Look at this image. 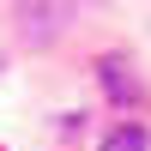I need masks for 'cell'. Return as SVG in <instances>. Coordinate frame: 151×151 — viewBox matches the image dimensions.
<instances>
[{
  "label": "cell",
  "instance_id": "obj_1",
  "mask_svg": "<svg viewBox=\"0 0 151 151\" xmlns=\"http://www.w3.org/2000/svg\"><path fill=\"white\" fill-rule=\"evenodd\" d=\"M97 79H103V91L115 97V103H139V79L127 73V60H121V55L97 60Z\"/></svg>",
  "mask_w": 151,
  "mask_h": 151
},
{
  "label": "cell",
  "instance_id": "obj_2",
  "mask_svg": "<svg viewBox=\"0 0 151 151\" xmlns=\"http://www.w3.org/2000/svg\"><path fill=\"white\" fill-rule=\"evenodd\" d=\"M103 151H151V133L139 127V121H127V127L103 133Z\"/></svg>",
  "mask_w": 151,
  "mask_h": 151
}]
</instances>
